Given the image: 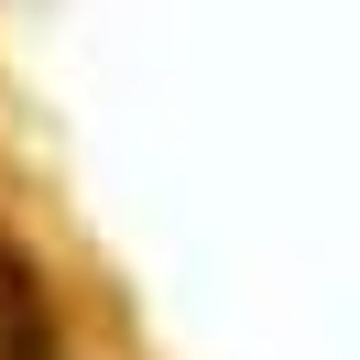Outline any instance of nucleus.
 <instances>
[{
  "label": "nucleus",
  "mask_w": 360,
  "mask_h": 360,
  "mask_svg": "<svg viewBox=\"0 0 360 360\" xmlns=\"http://www.w3.org/2000/svg\"><path fill=\"white\" fill-rule=\"evenodd\" d=\"M0 360H44V306L11 262H0Z\"/></svg>",
  "instance_id": "obj_1"
}]
</instances>
